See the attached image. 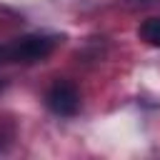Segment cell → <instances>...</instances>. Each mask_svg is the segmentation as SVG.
Masks as SVG:
<instances>
[{"instance_id": "3957f363", "label": "cell", "mask_w": 160, "mask_h": 160, "mask_svg": "<svg viewBox=\"0 0 160 160\" xmlns=\"http://www.w3.org/2000/svg\"><path fill=\"white\" fill-rule=\"evenodd\" d=\"M140 38L152 45V48H160V18H150L140 25Z\"/></svg>"}, {"instance_id": "7a4b0ae2", "label": "cell", "mask_w": 160, "mask_h": 160, "mask_svg": "<svg viewBox=\"0 0 160 160\" xmlns=\"http://www.w3.org/2000/svg\"><path fill=\"white\" fill-rule=\"evenodd\" d=\"M48 108L58 115H75L78 108H80V92L72 82L68 80H58L50 85L48 90Z\"/></svg>"}, {"instance_id": "6da1fadb", "label": "cell", "mask_w": 160, "mask_h": 160, "mask_svg": "<svg viewBox=\"0 0 160 160\" xmlns=\"http://www.w3.org/2000/svg\"><path fill=\"white\" fill-rule=\"evenodd\" d=\"M55 48V38L48 35H28L15 42L0 45V65L5 62H38L48 58Z\"/></svg>"}, {"instance_id": "277c9868", "label": "cell", "mask_w": 160, "mask_h": 160, "mask_svg": "<svg viewBox=\"0 0 160 160\" xmlns=\"http://www.w3.org/2000/svg\"><path fill=\"white\" fill-rule=\"evenodd\" d=\"M0 148H2V132H0Z\"/></svg>"}, {"instance_id": "5b68a950", "label": "cell", "mask_w": 160, "mask_h": 160, "mask_svg": "<svg viewBox=\"0 0 160 160\" xmlns=\"http://www.w3.org/2000/svg\"><path fill=\"white\" fill-rule=\"evenodd\" d=\"M0 88H2V82H0Z\"/></svg>"}]
</instances>
